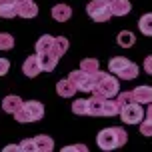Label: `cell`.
Instances as JSON below:
<instances>
[{
    "instance_id": "obj_27",
    "label": "cell",
    "mask_w": 152,
    "mask_h": 152,
    "mask_svg": "<svg viewBox=\"0 0 152 152\" xmlns=\"http://www.w3.org/2000/svg\"><path fill=\"white\" fill-rule=\"evenodd\" d=\"M72 112L74 114H88V100H74L72 102Z\"/></svg>"
},
{
    "instance_id": "obj_9",
    "label": "cell",
    "mask_w": 152,
    "mask_h": 152,
    "mask_svg": "<svg viewBox=\"0 0 152 152\" xmlns=\"http://www.w3.org/2000/svg\"><path fill=\"white\" fill-rule=\"evenodd\" d=\"M56 92H58V96H62V98H72L76 92H78V88L74 86V82L70 78H66V80H60V82L56 84Z\"/></svg>"
},
{
    "instance_id": "obj_18",
    "label": "cell",
    "mask_w": 152,
    "mask_h": 152,
    "mask_svg": "<svg viewBox=\"0 0 152 152\" xmlns=\"http://www.w3.org/2000/svg\"><path fill=\"white\" fill-rule=\"evenodd\" d=\"M130 10H132V4H130L128 0H116L112 6H110L112 16H124V14H128Z\"/></svg>"
},
{
    "instance_id": "obj_22",
    "label": "cell",
    "mask_w": 152,
    "mask_h": 152,
    "mask_svg": "<svg viewBox=\"0 0 152 152\" xmlns=\"http://www.w3.org/2000/svg\"><path fill=\"white\" fill-rule=\"evenodd\" d=\"M98 68H100V64H98L96 58H84V60L80 62V70L86 72V74H94Z\"/></svg>"
},
{
    "instance_id": "obj_30",
    "label": "cell",
    "mask_w": 152,
    "mask_h": 152,
    "mask_svg": "<svg viewBox=\"0 0 152 152\" xmlns=\"http://www.w3.org/2000/svg\"><path fill=\"white\" fill-rule=\"evenodd\" d=\"M72 150L86 152V150H88V146H84V144H72V146H64V148H62V152H72Z\"/></svg>"
},
{
    "instance_id": "obj_17",
    "label": "cell",
    "mask_w": 152,
    "mask_h": 152,
    "mask_svg": "<svg viewBox=\"0 0 152 152\" xmlns=\"http://www.w3.org/2000/svg\"><path fill=\"white\" fill-rule=\"evenodd\" d=\"M0 16L2 18H14L16 14V2L14 0H0Z\"/></svg>"
},
{
    "instance_id": "obj_14",
    "label": "cell",
    "mask_w": 152,
    "mask_h": 152,
    "mask_svg": "<svg viewBox=\"0 0 152 152\" xmlns=\"http://www.w3.org/2000/svg\"><path fill=\"white\" fill-rule=\"evenodd\" d=\"M42 52H54V38L52 36H48V34H44V36H40L38 38V42H36V54H42ZM58 56V54H56ZM60 58V56H58Z\"/></svg>"
},
{
    "instance_id": "obj_15",
    "label": "cell",
    "mask_w": 152,
    "mask_h": 152,
    "mask_svg": "<svg viewBox=\"0 0 152 152\" xmlns=\"http://www.w3.org/2000/svg\"><path fill=\"white\" fill-rule=\"evenodd\" d=\"M38 58H40L42 70H46V72H52L56 68V64H58V56L52 52H42V54H38Z\"/></svg>"
},
{
    "instance_id": "obj_21",
    "label": "cell",
    "mask_w": 152,
    "mask_h": 152,
    "mask_svg": "<svg viewBox=\"0 0 152 152\" xmlns=\"http://www.w3.org/2000/svg\"><path fill=\"white\" fill-rule=\"evenodd\" d=\"M138 28L144 36H152V14H144L138 20Z\"/></svg>"
},
{
    "instance_id": "obj_7",
    "label": "cell",
    "mask_w": 152,
    "mask_h": 152,
    "mask_svg": "<svg viewBox=\"0 0 152 152\" xmlns=\"http://www.w3.org/2000/svg\"><path fill=\"white\" fill-rule=\"evenodd\" d=\"M118 114H120L122 122H126V124H138V122L142 120V116H144L142 106H140L138 102H132V104H128V106L120 108Z\"/></svg>"
},
{
    "instance_id": "obj_5",
    "label": "cell",
    "mask_w": 152,
    "mask_h": 152,
    "mask_svg": "<svg viewBox=\"0 0 152 152\" xmlns=\"http://www.w3.org/2000/svg\"><path fill=\"white\" fill-rule=\"evenodd\" d=\"M86 12H88V16H90L92 20H96V22H106V20H110V16H112L110 8H108L102 0H90V2L86 4Z\"/></svg>"
},
{
    "instance_id": "obj_24",
    "label": "cell",
    "mask_w": 152,
    "mask_h": 152,
    "mask_svg": "<svg viewBox=\"0 0 152 152\" xmlns=\"http://www.w3.org/2000/svg\"><path fill=\"white\" fill-rule=\"evenodd\" d=\"M116 96H118V98H116V102H118V106H120V108L128 106V104H132V102H136V100H134L132 90H130V92H118Z\"/></svg>"
},
{
    "instance_id": "obj_13",
    "label": "cell",
    "mask_w": 152,
    "mask_h": 152,
    "mask_svg": "<svg viewBox=\"0 0 152 152\" xmlns=\"http://www.w3.org/2000/svg\"><path fill=\"white\" fill-rule=\"evenodd\" d=\"M16 14L20 16V18H34L38 14V6L34 4V0L24 2V4H18L16 6Z\"/></svg>"
},
{
    "instance_id": "obj_3",
    "label": "cell",
    "mask_w": 152,
    "mask_h": 152,
    "mask_svg": "<svg viewBox=\"0 0 152 152\" xmlns=\"http://www.w3.org/2000/svg\"><path fill=\"white\" fill-rule=\"evenodd\" d=\"M108 70L116 74L118 78H124V80H134L138 76V64L134 62L126 60V58H122V56H114L112 60L108 62Z\"/></svg>"
},
{
    "instance_id": "obj_4",
    "label": "cell",
    "mask_w": 152,
    "mask_h": 152,
    "mask_svg": "<svg viewBox=\"0 0 152 152\" xmlns=\"http://www.w3.org/2000/svg\"><path fill=\"white\" fill-rule=\"evenodd\" d=\"M42 116H44V106L38 100L24 102L14 112V118L18 122H38V120H42Z\"/></svg>"
},
{
    "instance_id": "obj_35",
    "label": "cell",
    "mask_w": 152,
    "mask_h": 152,
    "mask_svg": "<svg viewBox=\"0 0 152 152\" xmlns=\"http://www.w3.org/2000/svg\"><path fill=\"white\" fill-rule=\"evenodd\" d=\"M16 2V6H18V4H24V2H30V0H14Z\"/></svg>"
},
{
    "instance_id": "obj_16",
    "label": "cell",
    "mask_w": 152,
    "mask_h": 152,
    "mask_svg": "<svg viewBox=\"0 0 152 152\" xmlns=\"http://www.w3.org/2000/svg\"><path fill=\"white\" fill-rule=\"evenodd\" d=\"M34 144L38 152H50L54 148V140L46 134H40V136H34Z\"/></svg>"
},
{
    "instance_id": "obj_32",
    "label": "cell",
    "mask_w": 152,
    "mask_h": 152,
    "mask_svg": "<svg viewBox=\"0 0 152 152\" xmlns=\"http://www.w3.org/2000/svg\"><path fill=\"white\" fill-rule=\"evenodd\" d=\"M144 70H146V74H152V54H150V56H146V60H144Z\"/></svg>"
},
{
    "instance_id": "obj_10",
    "label": "cell",
    "mask_w": 152,
    "mask_h": 152,
    "mask_svg": "<svg viewBox=\"0 0 152 152\" xmlns=\"http://www.w3.org/2000/svg\"><path fill=\"white\" fill-rule=\"evenodd\" d=\"M22 104H24V102H22V98H20L18 94H8L6 98L2 100V110L8 112V114H14Z\"/></svg>"
},
{
    "instance_id": "obj_1",
    "label": "cell",
    "mask_w": 152,
    "mask_h": 152,
    "mask_svg": "<svg viewBox=\"0 0 152 152\" xmlns=\"http://www.w3.org/2000/svg\"><path fill=\"white\" fill-rule=\"evenodd\" d=\"M92 76H94L92 94H96V96H100V98H114V96L120 92V84H118V80H116L112 74L96 70Z\"/></svg>"
},
{
    "instance_id": "obj_23",
    "label": "cell",
    "mask_w": 152,
    "mask_h": 152,
    "mask_svg": "<svg viewBox=\"0 0 152 152\" xmlns=\"http://www.w3.org/2000/svg\"><path fill=\"white\" fill-rule=\"evenodd\" d=\"M118 46H122V48H130V46H134V34L132 32H128V30H122L120 34H118Z\"/></svg>"
},
{
    "instance_id": "obj_31",
    "label": "cell",
    "mask_w": 152,
    "mask_h": 152,
    "mask_svg": "<svg viewBox=\"0 0 152 152\" xmlns=\"http://www.w3.org/2000/svg\"><path fill=\"white\" fill-rule=\"evenodd\" d=\"M8 68H10V62H8L6 58H0V76H4V74H6Z\"/></svg>"
},
{
    "instance_id": "obj_33",
    "label": "cell",
    "mask_w": 152,
    "mask_h": 152,
    "mask_svg": "<svg viewBox=\"0 0 152 152\" xmlns=\"http://www.w3.org/2000/svg\"><path fill=\"white\" fill-rule=\"evenodd\" d=\"M146 118H148V120H152V102H150V106H148V112H146Z\"/></svg>"
},
{
    "instance_id": "obj_12",
    "label": "cell",
    "mask_w": 152,
    "mask_h": 152,
    "mask_svg": "<svg viewBox=\"0 0 152 152\" xmlns=\"http://www.w3.org/2000/svg\"><path fill=\"white\" fill-rule=\"evenodd\" d=\"M70 16H72V8L68 4H56L52 8V18L56 22H66L70 20Z\"/></svg>"
},
{
    "instance_id": "obj_25",
    "label": "cell",
    "mask_w": 152,
    "mask_h": 152,
    "mask_svg": "<svg viewBox=\"0 0 152 152\" xmlns=\"http://www.w3.org/2000/svg\"><path fill=\"white\" fill-rule=\"evenodd\" d=\"M68 50V40L64 36H58V38H54V52L58 54V56H62V54Z\"/></svg>"
},
{
    "instance_id": "obj_34",
    "label": "cell",
    "mask_w": 152,
    "mask_h": 152,
    "mask_svg": "<svg viewBox=\"0 0 152 152\" xmlns=\"http://www.w3.org/2000/svg\"><path fill=\"white\" fill-rule=\"evenodd\" d=\"M102 2H104V4H106V6L110 8V6H112V4H114V2H116V0H102Z\"/></svg>"
},
{
    "instance_id": "obj_20",
    "label": "cell",
    "mask_w": 152,
    "mask_h": 152,
    "mask_svg": "<svg viewBox=\"0 0 152 152\" xmlns=\"http://www.w3.org/2000/svg\"><path fill=\"white\" fill-rule=\"evenodd\" d=\"M102 102H104V98H100V96L94 94L88 100V114L90 116H102Z\"/></svg>"
},
{
    "instance_id": "obj_28",
    "label": "cell",
    "mask_w": 152,
    "mask_h": 152,
    "mask_svg": "<svg viewBox=\"0 0 152 152\" xmlns=\"http://www.w3.org/2000/svg\"><path fill=\"white\" fill-rule=\"evenodd\" d=\"M20 150H26V152H32L36 150V144H34V138H26L20 142Z\"/></svg>"
},
{
    "instance_id": "obj_2",
    "label": "cell",
    "mask_w": 152,
    "mask_h": 152,
    "mask_svg": "<svg viewBox=\"0 0 152 152\" xmlns=\"http://www.w3.org/2000/svg\"><path fill=\"white\" fill-rule=\"evenodd\" d=\"M96 140H98V146L102 150H112V148H120V146L126 144L128 134H126V130L120 128V126H112V128L100 130Z\"/></svg>"
},
{
    "instance_id": "obj_11",
    "label": "cell",
    "mask_w": 152,
    "mask_h": 152,
    "mask_svg": "<svg viewBox=\"0 0 152 152\" xmlns=\"http://www.w3.org/2000/svg\"><path fill=\"white\" fill-rule=\"evenodd\" d=\"M132 94H134V100L138 104H150L152 102V86H136Z\"/></svg>"
},
{
    "instance_id": "obj_19",
    "label": "cell",
    "mask_w": 152,
    "mask_h": 152,
    "mask_svg": "<svg viewBox=\"0 0 152 152\" xmlns=\"http://www.w3.org/2000/svg\"><path fill=\"white\" fill-rule=\"evenodd\" d=\"M118 112H120L118 102L112 98H104V102H102V116H116Z\"/></svg>"
},
{
    "instance_id": "obj_29",
    "label": "cell",
    "mask_w": 152,
    "mask_h": 152,
    "mask_svg": "<svg viewBox=\"0 0 152 152\" xmlns=\"http://www.w3.org/2000/svg\"><path fill=\"white\" fill-rule=\"evenodd\" d=\"M140 132H142V136H152V120L146 118V120L140 124Z\"/></svg>"
},
{
    "instance_id": "obj_6",
    "label": "cell",
    "mask_w": 152,
    "mask_h": 152,
    "mask_svg": "<svg viewBox=\"0 0 152 152\" xmlns=\"http://www.w3.org/2000/svg\"><path fill=\"white\" fill-rule=\"evenodd\" d=\"M68 78L74 82V86L80 92H92V88H94V76L86 74V72H82V70H74V72H70Z\"/></svg>"
},
{
    "instance_id": "obj_26",
    "label": "cell",
    "mask_w": 152,
    "mask_h": 152,
    "mask_svg": "<svg viewBox=\"0 0 152 152\" xmlns=\"http://www.w3.org/2000/svg\"><path fill=\"white\" fill-rule=\"evenodd\" d=\"M14 46V38L8 32H0V50H10Z\"/></svg>"
},
{
    "instance_id": "obj_8",
    "label": "cell",
    "mask_w": 152,
    "mask_h": 152,
    "mask_svg": "<svg viewBox=\"0 0 152 152\" xmlns=\"http://www.w3.org/2000/svg\"><path fill=\"white\" fill-rule=\"evenodd\" d=\"M22 72H24L26 76H30V78H34V76H38L40 72H42V66H40V58H38V54H34V56H28V58L24 60Z\"/></svg>"
}]
</instances>
